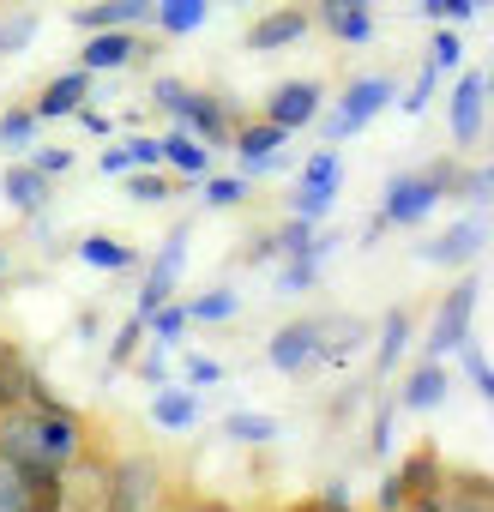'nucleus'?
Segmentation results:
<instances>
[{
    "mask_svg": "<svg viewBox=\"0 0 494 512\" xmlns=\"http://www.w3.org/2000/svg\"><path fill=\"white\" fill-rule=\"evenodd\" d=\"M181 253H187V229H175V235H169V247L157 253V266H151V278H145V296H139V320H151V314L169 302L175 272H181Z\"/></svg>",
    "mask_w": 494,
    "mask_h": 512,
    "instance_id": "4468645a",
    "label": "nucleus"
},
{
    "mask_svg": "<svg viewBox=\"0 0 494 512\" xmlns=\"http://www.w3.org/2000/svg\"><path fill=\"white\" fill-rule=\"evenodd\" d=\"M151 416H157V422H163V428H187V422H193V416H199V404H193V398H187V392H163V398H157V404H151Z\"/></svg>",
    "mask_w": 494,
    "mask_h": 512,
    "instance_id": "cd10ccee",
    "label": "nucleus"
},
{
    "mask_svg": "<svg viewBox=\"0 0 494 512\" xmlns=\"http://www.w3.org/2000/svg\"><path fill=\"white\" fill-rule=\"evenodd\" d=\"M308 25H314V13H302V7H278V13H266L254 31H247V49H254V55L290 49V43H302V37H308Z\"/></svg>",
    "mask_w": 494,
    "mask_h": 512,
    "instance_id": "9b49d317",
    "label": "nucleus"
},
{
    "mask_svg": "<svg viewBox=\"0 0 494 512\" xmlns=\"http://www.w3.org/2000/svg\"><path fill=\"white\" fill-rule=\"evenodd\" d=\"M133 199L157 205V199H169V181H163V175H133Z\"/></svg>",
    "mask_w": 494,
    "mask_h": 512,
    "instance_id": "a19ab883",
    "label": "nucleus"
},
{
    "mask_svg": "<svg viewBox=\"0 0 494 512\" xmlns=\"http://www.w3.org/2000/svg\"><path fill=\"white\" fill-rule=\"evenodd\" d=\"M482 85H488V91H494V73H488V79H482Z\"/></svg>",
    "mask_w": 494,
    "mask_h": 512,
    "instance_id": "49530a36",
    "label": "nucleus"
},
{
    "mask_svg": "<svg viewBox=\"0 0 494 512\" xmlns=\"http://www.w3.org/2000/svg\"><path fill=\"white\" fill-rule=\"evenodd\" d=\"M482 235H488V223H482V217H464V223H452L440 241L422 247V260H428V266H464V260H476Z\"/></svg>",
    "mask_w": 494,
    "mask_h": 512,
    "instance_id": "2eb2a0df",
    "label": "nucleus"
},
{
    "mask_svg": "<svg viewBox=\"0 0 494 512\" xmlns=\"http://www.w3.org/2000/svg\"><path fill=\"white\" fill-rule=\"evenodd\" d=\"M157 109H169L181 127H193V133H205V139H223L229 133V115H223V103H211L205 91H187L181 79H157Z\"/></svg>",
    "mask_w": 494,
    "mask_h": 512,
    "instance_id": "20e7f679",
    "label": "nucleus"
},
{
    "mask_svg": "<svg viewBox=\"0 0 494 512\" xmlns=\"http://www.w3.org/2000/svg\"><path fill=\"white\" fill-rule=\"evenodd\" d=\"M157 25H163L169 37L199 31V25H205V0H163V7H157Z\"/></svg>",
    "mask_w": 494,
    "mask_h": 512,
    "instance_id": "393cba45",
    "label": "nucleus"
},
{
    "mask_svg": "<svg viewBox=\"0 0 494 512\" xmlns=\"http://www.w3.org/2000/svg\"><path fill=\"white\" fill-rule=\"evenodd\" d=\"M0 187H7V205H19V211H37V205L49 199V175L31 169V163H13Z\"/></svg>",
    "mask_w": 494,
    "mask_h": 512,
    "instance_id": "412c9836",
    "label": "nucleus"
},
{
    "mask_svg": "<svg viewBox=\"0 0 494 512\" xmlns=\"http://www.w3.org/2000/svg\"><path fill=\"white\" fill-rule=\"evenodd\" d=\"M422 13H428V19H470L476 0H422Z\"/></svg>",
    "mask_w": 494,
    "mask_h": 512,
    "instance_id": "58836bf2",
    "label": "nucleus"
},
{
    "mask_svg": "<svg viewBox=\"0 0 494 512\" xmlns=\"http://www.w3.org/2000/svg\"><path fill=\"white\" fill-rule=\"evenodd\" d=\"M470 314H476V278H458L434 314V332H428V356H446V350H464L470 344Z\"/></svg>",
    "mask_w": 494,
    "mask_h": 512,
    "instance_id": "423d86ee",
    "label": "nucleus"
},
{
    "mask_svg": "<svg viewBox=\"0 0 494 512\" xmlns=\"http://www.w3.org/2000/svg\"><path fill=\"white\" fill-rule=\"evenodd\" d=\"M181 512H235V506H223V500H187Z\"/></svg>",
    "mask_w": 494,
    "mask_h": 512,
    "instance_id": "c03bdc74",
    "label": "nucleus"
},
{
    "mask_svg": "<svg viewBox=\"0 0 494 512\" xmlns=\"http://www.w3.org/2000/svg\"><path fill=\"white\" fill-rule=\"evenodd\" d=\"M320 332H326L320 320H296V326H284V332L272 338V350H266V356H272V368H284V374L308 368V362L320 356Z\"/></svg>",
    "mask_w": 494,
    "mask_h": 512,
    "instance_id": "f8f14e48",
    "label": "nucleus"
},
{
    "mask_svg": "<svg viewBox=\"0 0 494 512\" xmlns=\"http://www.w3.org/2000/svg\"><path fill=\"white\" fill-rule=\"evenodd\" d=\"M0 272H7V253H0Z\"/></svg>",
    "mask_w": 494,
    "mask_h": 512,
    "instance_id": "de8ad7c7",
    "label": "nucleus"
},
{
    "mask_svg": "<svg viewBox=\"0 0 494 512\" xmlns=\"http://www.w3.org/2000/svg\"><path fill=\"white\" fill-rule=\"evenodd\" d=\"M290 133L284 127H272V121H254V127H235V151L247 157V163H266L278 145H284Z\"/></svg>",
    "mask_w": 494,
    "mask_h": 512,
    "instance_id": "b1692460",
    "label": "nucleus"
},
{
    "mask_svg": "<svg viewBox=\"0 0 494 512\" xmlns=\"http://www.w3.org/2000/svg\"><path fill=\"white\" fill-rule=\"evenodd\" d=\"M404 338H410V308H392L386 326H380V374L404 356Z\"/></svg>",
    "mask_w": 494,
    "mask_h": 512,
    "instance_id": "bb28decb",
    "label": "nucleus"
},
{
    "mask_svg": "<svg viewBox=\"0 0 494 512\" xmlns=\"http://www.w3.org/2000/svg\"><path fill=\"white\" fill-rule=\"evenodd\" d=\"M440 512H494V476H482V470H446Z\"/></svg>",
    "mask_w": 494,
    "mask_h": 512,
    "instance_id": "ddd939ff",
    "label": "nucleus"
},
{
    "mask_svg": "<svg viewBox=\"0 0 494 512\" xmlns=\"http://www.w3.org/2000/svg\"><path fill=\"white\" fill-rule=\"evenodd\" d=\"M103 169H109V175H127V169H133V157H127V145H115V151H103Z\"/></svg>",
    "mask_w": 494,
    "mask_h": 512,
    "instance_id": "37998d69",
    "label": "nucleus"
},
{
    "mask_svg": "<svg viewBox=\"0 0 494 512\" xmlns=\"http://www.w3.org/2000/svg\"><path fill=\"white\" fill-rule=\"evenodd\" d=\"M127 157H133V169H151V163H163V139H133Z\"/></svg>",
    "mask_w": 494,
    "mask_h": 512,
    "instance_id": "ea45409f",
    "label": "nucleus"
},
{
    "mask_svg": "<svg viewBox=\"0 0 494 512\" xmlns=\"http://www.w3.org/2000/svg\"><path fill=\"white\" fill-rule=\"evenodd\" d=\"M163 157H169V163H175L181 175H205V145H199V139H193L187 127L163 139Z\"/></svg>",
    "mask_w": 494,
    "mask_h": 512,
    "instance_id": "a878e982",
    "label": "nucleus"
},
{
    "mask_svg": "<svg viewBox=\"0 0 494 512\" xmlns=\"http://www.w3.org/2000/svg\"><path fill=\"white\" fill-rule=\"evenodd\" d=\"M85 452V422L67 404H25L0 416V458H7L19 476L37 470H67Z\"/></svg>",
    "mask_w": 494,
    "mask_h": 512,
    "instance_id": "f257e3e1",
    "label": "nucleus"
},
{
    "mask_svg": "<svg viewBox=\"0 0 494 512\" xmlns=\"http://www.w3.org/2000/svg\"><path fill=\"white\" fill-rule=\"evenodd\" d=\"M187 314H193V320H229V314H235V296H229V290H217V296H199Z\"/></svg>",
    "mask_w": 494,
    "mask_h": 512,
    "instance_id": "f704fd0d",
    "label": "nucleus"
},
{
    "mask_svg": "<svg viewBox=\"0 0 494 512\" xmlns=\"http://www.w3.org/2000/svg\"><path fill=\"white\" fill-rule=\"evenodd\" d=\"M187 326V308H157L151 314V332H157V344H175V332Z\"/></svg>",
    "mask_w": 494,
    "mask_h": 512,
    "instance_id": "c9c22d12",
    "label": "nucleus"
},
{
    "mask_svg": "<svg viewBox=\"0 0 494 512\" xmlns=\"http://www.w3.org/2000/svg\"><path fill=\"white\" fill-rule=\"evenodd\" d=\"M79 260H85V266H103V272H127V266H133V247L115 241V235H85V241H79Z\"/></svg>",
    "mask_w": 494,
    "mask_h": 512,
    "instance_id": "5701e85b",
    "label": "nucleus"
},
{
    "mask_svg": "<svg viewBox=\"0 0 494 512\" xmlns=\"http://www.w3.org/2000/svg\"><path fill=\"white\" fill-rule=\"evenodd\" d=\"M31 133H37V109H7V115H0V145L25 151V145H31Z\"/></svg>",
    "mask_w": 494,
    "mask_h": 512,
    "instance_id": "c85d7f7f",
    "label": "nucleus"
},
{
    "mask_svg": "<svg viewBox=\"0 0 494 512\" xmlns=\"http://www.w3.org/2000/svg\"><path fill=\"white\" fill-rule=\"evenodd\" d=\"M25 404H55V398H49V386L37 380L25 344L0 338V416H7V410H25Z\"/></svg>",
    "mask_w": 494,
    "mask_h": 512,
    "instance_id": "39448f33",
    "label": "nucleus"
},
{
    "mask_svg": "<svg viewBox=\"0 0 494 512\" xmlns=\"http://www.w3.org/2000/svg\"><path fill=\"white\" fill-rule=\"evenodd\" d=\"M338 151H320V157H308V169H302V193H296V217L308 223V217H326L332 211V199H338Z\"/></svg>",
    "mask_w": 494,
    "mask_h": 512,
    "instance_id": "6e6552de",
    "label": "nucleus"
},
{
    "mask_svg": "<svg viewBox=\"0 0 494 512\" xmlns=\"http://www.w3.org/2000/svg\"><path fill=\"white\" fill-rule=\"evenodd\" d=\"M320 25H326L338 43H368V37H374L368 0H320Z\"/></svg>",
    "mask_w": 494,
    "mask_h": 512,
    "instance_id": "f3484780",
    "label": "nucleus"
},
{
    "mask_svg": "<svg viewBox=\"0 0 494 512\" xmlns=\"http://www.w3.org/2000/svg\"><path fill=\"white\" fill-rule=\"evenodd\" d=\"M157 500H163L157 458L127 452L121 464H109V476H103V512H157Z\"/></svg>",
    "mask_w": 494,
    "mask_h": 512,
    "instance_id": "f03ea898",
    "label": "nucleus"
},
{
    "mask_svg": "<svg viewBox=\"0 0 494 512\" xmlns=\"http://www.w3.org/2000/svg\"><path fill=\"white\" fill-rule=\"evenodd\" d=\"M458 61H464L458 31H440V37H434V61H428V67H434V73H446V67H458Z\"/></svg>",
    "mask_w": 494,
    "mask_h": 512,
    "instance_id": "72a5a7b5",
    "label": "nucleus"
},
{
    "mask_svg": "<svg viewBox=\"0 0 494 512\" xmlns=\"http://www.w3.org/2000/svg\"><path fill=\"white\" fill-rule=\"evenodd\" d=\"M139 338H145V320H127V326H121V338H115V350H109V362H115V368H121V362H133Z\"/></svg>",
    "mask_w": 494,
    "mask_h": 512,
    "instance_id": "e433bc0d",
    "label": "nucleus"
},
{
    "mask_svg": "<svg viewBox=\"0 0 494 512\" xmlns=\"http://www.w3.org/2000/svg\"><path fill=\"white\" fill-rule=\"evenodd\" d=\"M19 500H25V476L0 458V512H19Z\"/></svg>",
    "mask_w": 494,
    "mask_h": 512,
    "instance_id": "473e14b6",
    "label": "nucleus"
},
{
    "mask_svg": "<svg viewBox=\"0 0 494 512\" xmlns=\"http://www.w3.org/2000/svg\"><path fill=\"white\" fill-rule=\"evenodd\" d=\"M31 169H43V175H67V169H73V151H37Z\"/></svg>",
    "mask_w": 494,
    "mask_h": 512,
    "instance_id": "79ce46f5",
    "label": "nucleus"
},
{
    "mask_svg": "<svg viewBox=\"0 0 494 512\" xmlns=\"http://www.w3.org/2000/svg\"><path fill=\"white\" fill-rule=\"evenodd\" d=\"M386 103H392V79H356V85L344 91V109L332 115V139H350V133L368 127Z\"/></svg>",
    "mask_w": 494,
    "mask_h": 512,
    "instance_id": "0eeeda50",
    "label": "nucleus"
},
{
    "mask_svg": "<svg viewBox=\"0 0 494 512\" xmlns=\"http://www.w3.org/2000/svg\"><path fill=\"white\" fill-rule=\"evenodd\" d=\"M145 19H157V0H97V7H79L73 13L79 31H133Z\"/></svg>",
    "mask_w": 494,
    "mask_h": 512,
    "instance_id": "9d476101",
    "label": "nucleus"
},
{
    "mask_svg": "<svg viewBox=\"0 0 494 512\" xmlns=\"http://www.w3.org/2000/svg\"><path fill=\"white\" fill-rule=\"evenodd\" d=\"M482 187H494V163H488V175H482Z\"/></svg>",
    "mask_w": 494,
    "mask_h": 512,
    "instance_id": "a18cd8bd",
    "label": "nucleus"
},
{
    "mask_svg": "<svg viewBox=\"0 0 494 512\" xmlns=\"http://www.w3.org/2000/svg\"><path fill=\"white\" fill-rule=\"evenodd\" d=\"M205 199H211V205H241V199H247V181H229V175H217V181L205 187Z\"/></svg>",
    "mask_w": 494,
    "mask_h": 512,
    "instance_id": "4c0bfd02",
    "label": "nucleus"
},
{
    "mask_svg": "<svg viewBox=\"0 0 494 512\" xmlns=\"http://www.w3.org/2000/svg\"><path fill=\"white\" fill-rule=\"evenodd\" d=\"M440 398H446V368L428 356V362H422V368L404 380V410H434Z\"/></svg>",
    "mask_w": 494,
    "mask_h": 512,
    "instance_id": "4be33fe9",
    "label": "nucleus"
},
{
    "mask_svg": "<svg viewBox=\"0 0 494 512\" xmlns=\"http://www.w3.org/2000/svg\"><path fill=\"white\" fill-rule=\"evenodd\" d=\"M223 428H229V434H235V440H254V446H260V440H272V434H278V422H272V416H254V410H235V416H229V422H223Z\"/></svg>",
    "mask_w": 494,
    "mask_h": 512,
    "instance_id": "7c9ffc66",
    "label": "nucleus"
},
{
    "mask_svg": "<svg viewBox=\"0 0 494 512\" xmlns=\"http://www.w3.org/2000/svg\"><path fill=\"white\" fill-rule=\"evenodd\" d=\"M482 97H488L482 73H464L458 91H452V139H458V145H470V139L482 133Z\"/></svg>",
    "mask_w": 494,
    "mask_h": 512,
    "instance_id": "6ab92c4d",
    "label": "nucleus"
},
{
    "mask_svg": "<svg viewBox=\"0 0 494 512\" xmlns=\"http://www.w3.org/2000/svg\"><path fill=\"white\" fill-rule=\"evenodd\" d=\"M85 97H91V73L79 67V73L49 79V91H43L31 109H37V121H61V115H79V109H85Z\"/></svg>",
    "mask_w": 494,
    "mask_h": 512,
    "instance_id": "dca6fc26",
    "label": "nucleus"
},
{
    "mask_svg": "<svg viewBox=\"0 0 494 512\" xmlns=\"http://www.w3.org/2000/svg\"><path fill=\"white\" fill-rule=\"evenodd\" d=\"M19 512H67V470H37V476H25Z\"/></svg>",
    "mask_w": 494,
    "mask_h": 512,
    "instance_id": "aec40b11",
    "label": "nucleus"
},
{
    "mask_svg": "<svg viewBox=\"0 0 494 512\" xmlns=\"http://www.w3.org/2000/svg\"><path fill=\"white\" fill-rule=\"evenodd\" d=\"M452 181H458L452 163H434V169H422V175H398V181L386 187V205H380L374 229H386V223H422V217L434 211V199H446Z\"/></svg>",
    "mask_w": 494,
    "mask_h": 512,
    "instance_id": "7ed1b4c3",
    "label": "nucleus"
},
{
    "mask_svg": "<svg viewBox=\"0 0 494 512\" xmlns=\"http://www.w3.org/2000/svg\"><path fill=\"white\" fill-rule=\"evenodd\" d=\"M133 55H145V43H139L133 31H91V43H85V73L127 67Z\"/></svg>",
    "mask_w": 494,
    "mask_h": 512,
    "instance_id": "a211bd4d",
    "label": "nucleus"
},
{
    "mask_svg": "<svg viewBox=\"0 0 494 512\" xmlns=\"http://www.w3.org/2000/svg\"><path fill=\"white\" fill-rule=\"evenodd\" d=\"M464 368H470V380H476V392L494 404V368H488V356L476 350V344H464Z\"/></svg>",
    "mask_w": 494,
    "mask_h": 512,
    "instance_id": "2f4dec72",
    "label": "nucleus"
},
{
    "mask_svg": "<svg viewBox=\"0 0 494 512\" xmlns=\"http://www.w3.org/2000/svg\"><path fill=\"white\" fill-rule=\"evenodd\" d=\"M31 37H37V13H13V19H0V55H19Z\"/></svg>",
    "mask_w": 494,
    "mask_h": 512,
    "instance_id": "c756f323",
    "label": "nucleus"
},
{
    "mask_svg": "<svg viewBox=\"0 0 494 512\" xmlns=\"http://www.w3.org/2000/svg\"><path fill=\"white\" fill-rule=\"evenodd\" d=\"M314 115H320V85H314V79H290V85H278V91L266 97V121L284 127V133L308 127Z\"/></svg>",
    "mask_w": 494,
    "mask_h": 512,
    "instance_id": "1a4fd4ad",
    "label": "nucleus"
}]
</instances>
